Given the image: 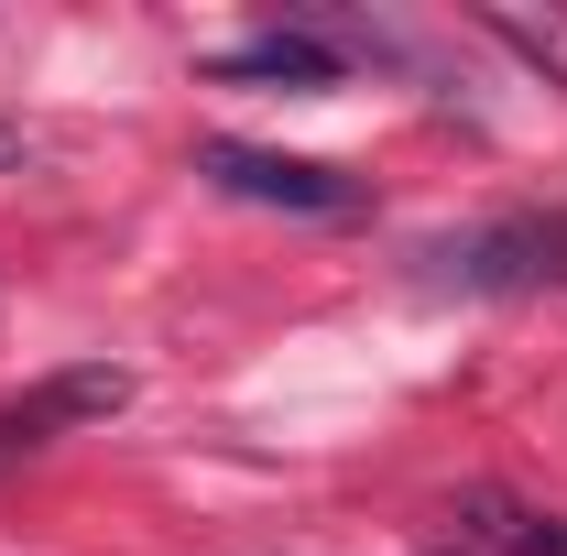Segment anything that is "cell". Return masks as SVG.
Here are the masks:
<instances>
[{"instance_id":"obj_6","label":"cell","mask_w":567,"mask_h":556,"mask_svg":"<svg viewBox=\"0 0 567 556\" xmlns=\"http://www.w3.org/2000/svg\"><path fill=\"white\" fill-rule=\"evenodd\" d=\"M481 33H492L502 55H524L535 76L567 87V11H481Z\"/></svg>"},{"instance_id":"obj_7","label":"cell","mask_w":567,"mask_h":556,"mask_svg":"<svg viewBox=\"0 0 567 556\" xmlns=\"http://www.w3.org/2000/svg\"><path fill=\"white\" fill-rule=\"evenodd\" d=\"M22 153H33V132H22V121H0V175H22Z\"/></svg>"},{"instance_id":"obj_2","label":"cell","mask_w":567,"mask_h":556,"mask_svg":"<svg viewBox=\"0 0 567 556\" xmlns=\"http://www.w3.org/2000/svg\"><path fill=\"white\" fill-rule=\"evenodd\" d=\"M197 175H208L218 197H251V208H295V218H350L360 186L339 164H306V153H262V142H208L197 153Z\"/></svg>"},{"instance_id":"obj_4","label":"cell","mask_w":567,"mask_h":556,"mask_svg":"<svg viewBox=\"0 0 567 556\" xmlns=\"http://www.w3.org/2000/svg\"><path fill=\"white\" fill-rule=\"evenodd\" d=\"M218 76H240V87H339V76H350V33H328V22H274V33L229 44Z\"/></svg>"},{"instance_id":"obj_1","label":"cell","mask_w":567,"mask_h":556,"mask_svg":"<svg viewBox=\"0 0 567 556\" xmlns=\"http://www.w3.org/2000/svg\"><path fill=\"white\" fill-rule=\"evenodd\" d=\"M425 274L458 284V295H557L567 208H513V218H481V229H447V240H425Z\"/></svg>"},{"instance_id":"obj_5","label":"cell","mask_w":567,"mask_h":556,"mask_svg":"<svg viewBox=\"0 0 567 556\" xmlns=\"http://www.w3.org/2000/svg\"><path fill=\"white\" fill-rule=\"evenodd\" d=\"M458 524H470L481 556H567V513H535V502H513V491H470Z\"/></svg>"},{"instance_id":"obj_3","label":"cell","mask_w":567,"mask_h":556,"mask_svg":"<svg viewBox=\"0 0 567 556\" xmlns=\"http://www.w3.org/2000/svg\"><path fill=\"white\" fill-rule=\"evenodd\" d=\"M132 404V371H110V360H76V371H44L22 404H0V470H22V459H44L55 436H76V425L121 415Z\"/></svg>"}]
</instances>
